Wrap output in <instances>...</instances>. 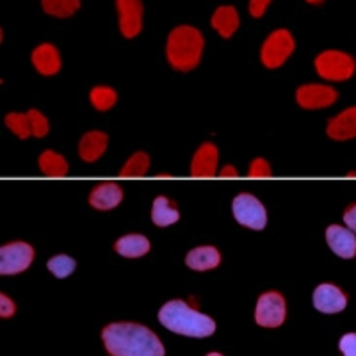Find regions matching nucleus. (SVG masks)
<instances>
[{
  "instance_id": "nucleus-19",
  "label": "nucleus",
  "mask_w": 356,
  "mask_h": 356,
  "mask_svg": "<svg viewBox=\"0 0 356 356\" xmlns=\"http://www.w3.org/2000/svg\"><path fill=\"white\" fill-rule=\"evenodd\" d=\"M114 250L127 259H139L150 251V241L146 239L145 235L139 234L123 235L114 243Z\"/></svg>"
},
{
  "instance_id": "nucleus-31",
  "label": "nucleus",
  "mask_w": 356,
  "mask_h": 356,
  "mask_svg": "<svg viewBox=\"0 0 356 356\" xmlns=\"http://www.w3.org/2000/svg\"><path fill=\"white\" fill-rule=\"evenodd\" d=\"M15 312H17V305H15V301L9 300L6 294H0V316L11 317Z\"/></svg>"
},
{
  "instance_id": "nucleus-18",
  "label": "nucleus",
  "mask_w": 356,
  "mask_h": 356,
  "mask_svg": "<svg viewBox=\"0 0 356 356\" xmlns=\"http://www.w3.org/2000/svg\"><path fill=\"white\" fill-rule=\"evenodd\" d=\"M219 262H221V255H219L218 248L214 246H198L195 250H191L186 257L187 267L195 269V271L216 269Z\"/></svg>"
},
{
  "instance_id": "nucleus-22",
  "label": "nucleus",
  "mask_w": 356,
  "mask_h": 356,
  "mask_svg": "<svg viewBox=\"0 0 356 356\" xmlns=\"http://www.w3.org/2000/svg\"><path fill=\"white\" fill-rule=\"evenodd\" d=\"M40 170L47 177H65L68 173V162L63 155L47 150L40 155Z\"/></svg>"
},
{
  "instance_id": "nucleus-9",
  "label": "nucleus",
  "mask_w": 356,
  "mask_h": 356,
  "mask_svg": "<svg viewBox=\"0 0 356 356\" xmlns=\"http://www.w3.org/2000/svg\"><path fill=\"white\" fill-rule=\"evenodd\" d=\"M296 100L303 109H324L335 104L337 91L332 86L305 84L296 91Z\"/></svg>"
},
{
  "instance_id": "nucleus-32",
  "label": "nucleus",
  "mask_w": 356,
  "mask_h": 356,
  "mask_svg": "<svg viewBox=\"0 0 356 356\" xmlns=\"http://www.w3.org/2000/svg\"><path fill=\"white\" fill-rule=\"evenodd\" d=\"M271 4V0H250V13L253 18L264 17L267 6Z\"/></svg>"
},
{
  "instance_id": "nucleus-21",
  "label": "nucleus",
  "mask_w": 356,
  "mask_h": 356,
  "mask_svg": "<svg viewBox=\"0 0 356 356\" xmlns=\"http://www.w3.org/2000/svg\"><path fill=\"white\" fill-rule=\"evenodd\" d=\"M180 219V212L175 207L173 202L166 196H157L154 200V207H152V221L157 227H170Z\"/></svg>"
},
{
  "instance_id": "nucleus-3",
  "label": "nucleus",
  "mask_w": 356,
  "mask_h": 356,
  "mask_svg": "<svg viewBox=\"0 0 356 356\" xmlns=\"http://www.w3.org/2000/svg\"><path fill=\"white\" fill-rule=\"evenodd\" d=\"M202 33L191 25H180L170 33L166 44V56L170 65L180 72H189L200 65L203 54Z\"/></svg>"
},
{
  "instance_id": "nucleus-12",
  "label": "nucleus",
  "mask_w": 356,
  "mask_h": 356,
  "mask_svg": "<svg viewBox=\"0 0 356 356\" xmlns=\"http://www.w3.org/2000/svg\"><path fill=\"white\" fill-rule=\"evenodd\" d=\"M326 243L332 248L335 255L342 259H353L356 257V234L348 227L332 225L326 228Z\"/></svg>"
},
{
  "instance_id": "nucleus-7",
  "label": "nucleus",
  "mask_w": 356,
  "mask_h": 356,
  "mask_svg": "<svg viewBox=\"0 0 356 356\" xmlns=\"http://www.w3.org/2000/svg\"><path fill=\"white\" fill-rule=\"evenodd\" d=\"M232 211H234L237 222H241L243 227L251 228V230H262L266 227L267 212L260 200H257L253 195L243 193V195L235 196Z\"/></svg>"
},
{
  "instance_id": "nucleus-29",
  "label": "nucleus",
  "mask_w": 356,
  "mask_h": 356,
  "mask_svg": "<svg viewBox=\"0 0 356 356\" xmlns=\"http://www.w3.org/2000/svg\"><path fill=\"white\" fill-rule=\"evenodd\" d=\"M273 170H271V164L266 161V159H255V161L251 162L250 166V177L253 178H266V177H271Z\"/></svg>"
},
{
  "instance_id": "nucleus-11",
  "label": "nucleus",
  "mask_w": 356,
  "mask_h": 356,
  "mask_svg": "<svg viewBox=\"0 0 356 356\" xmlns=\"http://www.w3.org/2000/svg\"><path fill=\"white\" fill-rule=\"evenodd\" d=\"M314 307L323 314H339L348 307V296L333 284H321L314 291Z\"/></svg>"
},
{
  "instance_id": "nucleus-24",
  "label": "nucleus",
  "mask_w": 356,
  "mask_h": 356,
  "mask_svg": "<svg viewBox=\"0 0 356 356\" xmlns=\"http://www.w3.org/2000/svg\"><path fill=\"white\" fill-rule=\"evenodd\" d=\"M89 100L97 111H109L116 104L118 93L109 86H97V88L91 89Z\"/></svg>"
},
{
  "instance_id": "nucleus-26",
  "label": "nucleus",
  "mask_w": 356,
  "mask_h": 356,
  "mask_svg": "<svg viewBox=\"0 0 356 356\" xmlns=\"http://www.w3.org/2000/svg\"><path fill=\"white\" fill-rule=\"evenodd\" d=\"M148 168H150V157L145 152H138L123 164L120 175L122 177H143L148 173Z\"/></svg>"
},
{
  "instance_id": "nucleus-37",
  "label": "nucleus",
  "mask_w": 356,
  "mask_h": 356,
  "mask_svg": "<svg viewBox=\"0 0 356 356\" xmlns=\"http://www.w3.org/2000/svg\"><path fill=\"white\" fill-rule=\"evenodd\" d=\"M349 177H356V171H351V173H349Z\"/></svg>"
},
{
  "instance_id": "nucleus-36",
  "label": "nucleus",
  "mask_w": 356,
  "mask_h": 356,
  "mask_svg": "<svg viewBox=\"0 0 356 356\" xmlns=\"http://www.w3.org/2000/svg\"><path fill=\"white\" fill-rule=\"evenodd\" d=\"M207 356H222V355H221V353H209Z\"/></svg>"
},
{
  "instance_id": "nucleus-13",
  "label": "nucleus",
  "mask_w": 356,
  "mask_h": 356,
  "mask_svg": "<svg viewBox=\"0 0 356 356\" xmlns=\"http://www.w3.org/2000/svg\"><path fill=\"white\" fill-rule=\"evenodd\" d=\"M218 148L212 143H203L196 150L191 162V175L193 177H214L218 171Z\"/></svg>"
},
{
  "instance_id": "nucleus-34",
  "label": "nucleus",
  "mask_w": 356,
  "mask_h": 356,
  "mask_svg": "<svg viewBox=\"0 0 356 356\" xmlns=\"http://www.w3.org/2000/svg\"><path fill=\"white\" fill-rule=\"evenodd\" d=\"M219 173H221V177H228V178H235L237 177V170H235L234 166H232V164H228V166H225L222 168L221 171H219Z\"/></svg>"
},
{
  "instance_id": "nucleus-10",
  "label": "nucleus",
  "mask_w": 356,
  "mask_h": 356,
  "mask_svg": "<svg viewBox=\"0 0 356 356\" xmlns=\"http://www.w3.org/2000/svg\"><path fill=\"white\" fill-rule=\"evenodd\" d=\"M120 31L125 38H136L143 29V0H116Z\"/></svg>"
},
{
  "instance_id": "nucleus-14",
  "label": "nucleus",
  "mask_w": 356,
  "mask_h": 356,
  "mask_svg": "<svg viewBox=\"0 0 356 356\" xmlns=\"http://www.w3.org/2000/svg\"><path fill=\"white\" fill-rule=\"evenodd\" d=\"M123 200L122 187L114 182H104L95 187L89 195V205L97 211H113Z\"/></svg>"
},
{
  "instance_id": "nucleus-2",
  "label": "nucleus",
  "mask_w": 356,
  "mask_h": 356,
  "mask_svg": "<svg viewBox=\"0 0 356 356\" xmlns=\"http://www.w3.org/2000/svg\"><path fill=\"white\" fill-rule=\"evenodd\" d=\"M159 321L170 332L195 339H205L216 332V321L212 317L195 310L182 300L168 301L159 312Z\"/></svg>"
},
{
  "instance_id": "nucleus-1",
  "label": "nucleus",
  "mask_w": 356,
  "mask_h": 356,
  "mask_svg": "<svg viewBox=\"0 0 356 356\" xmlns=\"http://www.w3.org/2000/svg\"><path fill=\"white\" fill-rule=\"evenodd\" d=\"M111 356H164V346L152 330L136 323H113L102 330Z\"/></svg>"
},
{
  "instance_id": "nucleus-27",
  "label": "nucleus",
  "mask_w": 356,
  "mask_h": 356,
  "mask_svg": "<svg viewBox=\"0 0 356 356\" xmlns=\"http://www.w3.org/2000/svg\"><path fill=\"white\" fill-rule=\"evenodd\" d=\"M49 271L52 273L56 278H66L75 271V260L68 255H57L49 260Z\"/></svg>"
},
{
  "instance_id": "nucleus-16",
  "label": "nucleus",
  "mask_w": 356,
  "mask_h": 356,
  "mask_svg": "<svg viewBox=\"0 0 356 356\" xmlns=\"http://www.w3.org/2000/svg\"><path fill=\"white\" fill-rule=\"evenodd\" d=\"M107 134L100 132V130H91V132L84 134L79 143V155L82 161L86 162H95L106 154L107 150Z\"/></svg>"
},
{
  "instance_id": "nucleus-23",
  "label": "nucleus",
  "mask_w": 356,
  "mask_h": 356,
  "mask_svg": "<svg viewBox=\"0 0 356 356\" xmlns=\"http://www.w3.org/2000/svg\"><path fill=\"white\" fill-rule=\"evenodd\" d=\"M41 8L50 17L68 18L79 11L81 0H41Z\"/></svg>"
},
{
  "instance_id": "nucleus-25",
  "label": "nucleus",
  "mask_w": 356,
  "mask_h": 356,
  "mask_svg": "<svg viewBox=\"0 0 356 356\" xmlns=\"http://www.w3.org/2000/svg\"><path fill=\"white\" fill-rule=\"evenodd\" d=\"M6 125L20 139H27L33 136V125H31V118L27 113H9L6 116Z\"/></svg>"
},
{
  "instance_id": "nucleus-30",
  "label": "nucleus",
  "mask_w": 356,
  "mask_h": 356,
  "mask_svg": "<svg viewBox=\"0 0 356 356\" xmlns=\"http://www.w3.org/2000/svg\"><path fill=\"white\" fill-rule=\"evenodd\" d=\"M339 348L344 356H356V333H346L340 339Z\"/></svg>"
},
{
  "instance_id": "nucleus-28",
  "label": "nucleus",
  "mask_w": 356,
  "mask_h": 356,
  "mask_svg": "<svg viewBox=\"0 0 356 356\" xmlns=\"http://www.w3.org/2000/svg\"><path fill=\"white\" fill-rule=\"evenodd\" d=\"M29 118H31V125H33V136L34 138H44L47 134H49L50 127H49V120L36 109L27 111Z\"/></svg>"
},
{
  "instance_id": "nucleus-35",
  "label": "nucleus",
  "mask_w": 356,
  "mask_h": 356,
  "mask_svg": "<svg viewBox=\"0 0 356 356\" xmlns=\"http://www.w3.org/2000/svg\"><path fill=\"white\" fill-rule=\"evenodd\" d=\"M307 2H310V4H323L324 0H307Z\"/></svg>"
},
{
  "instance_id": "nucleus-8",
  "label": "nucleus",
  "mask_w": 356,
  "mask_h": 356,
  "mask_svg": "<svg viewBox=\"0 0 356 356\" xmlns=\"http://www.w3.org/2000/svg\"><path fill=\"white\" fill-rule=\"evenodd\" d=\"M34 260V250L31 244L9 243L0 248V273L2 275H18L29 269Z\"/></svg>"
},
{
  "instance_id": "nucleus-6",
  "label": "nucleus",
  "mask_w": 356,
  "mask_h": 356,
  "mask_svg": "<svg viewBox=\"0 0 356 356\" xmlns=\"http://www.w3.org/2000/svg\"><path fill=\"white\" fill-rule=\"evenodd\" d=\"M285 317H287V303L284 296L276 291L264 292L257 301V324L264 328H278L285 323Z\"/></svg>"
},
{
  "instance_id": "nucleus-17",
  "label": "nucleus",
  "mask_w": 356,
  "mask_h": 356,
  "mask_svg": "<svg viewBox=\"0 0 356 356\" xmlns=\"http://www.w3.org/2000/svg\"><path fill=\"white\" fill-rule=\"evenodd\" d=\"M33 65L41 75H56L61 70V56H59V50L50 43L40 44L33 52Z\"/></svg>"
},
{
  "instance_id": "nucleus-33",
  "label": "nucleus",
  "mask_w": 356,
  "mask_h": 356,
  "mask_svg": "<svg viewBox=\"0 0 356 356\" xmlns=\"http://www.w3.org/2000/svg\"><path fill=\"white\" fill-rule=\"evenodd\" d=\"M344 222H346V227H348L349 230L355 232V234H356V203H353V205H349L348 209H346Z\"/></svg>"
},
{
  "instance_id": "nucleus-5",
  "label": "nucleus",
  "mask_w": 356,
  "mask_h": 356,
  "mask_svg": "<svg viewBox=\"0 0 356 356\" xmlns=\"http://www.w3.org/2000/svg\"><path fill=\"white\" fill-rule=\"evenodd\" d=\"M292 52H294V38L285 29H278L264 41L260 59L266 68H280L292 56Z\"/></svg>"
},
{
  "instance_id": "nucleus-15",
  "label": "nucleus",
  "mask_w": 356,
  "mask_h": 356,
  "mask_svg": "<svg viewBox=\"0 0 356 356\" xmlns=\"http://www.w3.org/2000/svg\"><path fill=\"white\" fill-rule=\"evenodd\" d=\"M326 132L335 141H348V139L356 138V107H349L342 111L339 116L332 118Z\"/></svg>"
},
{
  "instance_id": "nucleus-4",
  "label": "nucleus",
  "mask_w": 356,
  "mask_h": 356,
  "mask_svg": "<svg viewBox=\"0 0 356 356\" xmlns=\"http://www.w3.org/2000/svg\"><path fill=\"white\" fill-rule=\"evenodd\" d=\"M316 70L326 81H348L356 70V61L340 50H326L316 57Z\"/></svg>"
},
{
  "instance_id": "nucleus-20",
  "label": "nucleus",
  "mask_w": 356,
  "mask_h": 356,
  "mask_svg": "<svg viewBox=\"0 0 356 356\" xmlns=\"http://www.w3.org/2000/svg\"><path fill=\"white\" fill-rule=\"evenodd\" d=\"M212 27L216 29L221 38H232L239 29V15L234 6H221L212 15Z\"/></svg>"
}]
</instances>
